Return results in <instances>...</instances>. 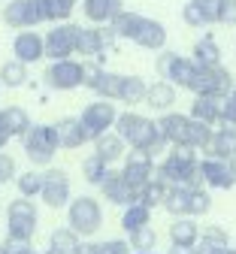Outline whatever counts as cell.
I'll list each match as a JSON object with an SVG mask.
<instances>
[{"mask_svg":"<svg viewBox=\"0 0 236 254\" xmlns=\"http://www.w3.org/2000/svg\"><path fill=\"white\" fill-rule=\"evenodd\" d=\"M27 82V64L21 61H6L3 67H0V85L6 88H21Z\"/></svg>","mask_w":236,"mask_h":254,"instance_id":"8d00e7d4","label":"cell"},{"mask_svg":"<svg viewBox=\"0 0 236 254\" xmlns=\"http://www.w3.org/2000/svg\"><path fill=\"white\" fill-rule=\"evenodd\" d=\"M55 130H58V139H61V148H79L88 142V133H85V127L79 118H61L55 124Z\"/></svg>","mask_w":236,"mask_h":254,"instance_id":"44dd1931","label":"cell"},{"mask_svg":"<svg viewBox=\"0 0 236 254\" xmlns=\"http://www.w3.org/2000/svg\"><path fill=\"white\" fill-rule=\"evenodd\" d=\"M221 121H224L221 127H233L236 130V88L221 100Z\"/></svg>","mask_w":236,"mask_h":254,"instance_id":"ee69618b","label":"cell"},{"mask_svg":"<svg viewBox=\"0 0 236 254\" xmlns=\"http://www.w3.org/2000/svg\"><path fill=\"white\" fill-rule=\"evenodd\" d=\"M155 176L166 185H182V188H203V173H200V161H197V148L191 145H176L166 161L157 164Z\"/></svg>","mask_w":236,"mask_h":254,"instance_id":"7a4b0ae2","label":"cell"},{"mask_svg":"<svg viewBox=\"0 0 236 254\" xmlns=\"http://www.w3.org/2000/svg\"><path fill=\"white\" fill-rule=\"evenodd\" d=\"M100 190H103V197L115 206H130L137 203V190H133V185L124 179V173L118 170H109V176L100 182Z\"/></svg>","mask_w":236,"mask_h":254,"instance_id":"9a60e30c","label":"cell"},{"mask_svg":"<svg viewBox=\"0 0 236 254\" xmlns=\"http://www.w3.org/2000/svg\"><path fill=\"white\" fill-rule=\"evenodd\" d=\"M230 245H227V230L221 227H206V230H200V239L197 245L191 248L194 254H224Z\"/></svg>","mask_w":236,"mask_h":254,"instance_id":"603a6c76","label":"cell"},{"mask_svg":"<svg viewBox=\"0 0 236 254\" xmlns=\"http://www.w3.org/2000/svg\"><path fill=\"white\" fill-rule=\"evenodd\" d=\"M103 224V209L94 197H76L67 212V227L76 230L79 236H94Z\"/></svg>","mask_w":236,"mask_h":254,"instance_id":"5b68a950","label":"cell"},{"mask_svg":"<svg viewBox=\"0 0 236 254\" xmlns=\"http://www.w3.org/2000/svg\"><path fill=\"white\" fill-rule=\"evenodd\" d=\"M155 157L149 154V151H140V148H130L127 154H124V167H121V173H124V179L133 185V190H137V197H140V190L155 179Z\"/></svg>","mask_w":236,"mask_h":254,"instance_id":"9c48e42d","label":"cell"},{"mask_svg":"<svg viewBox=\"0 0 236 254\" xmlns=\"http://www.w3.org/2000/svg\"><path fill=\"white\" fill-rule=\"evenodd\" d=\"M206 157H221V161H233L236 157V130L233 127H218L212 133L209 148L203 151Z\"/></svg>","mask_w":236,"mask_h":254,"instance_id":"d6986e66","label":"cell"},{"mask_svg":"<svg viewBox=\"0 0 236 254\" xmlns=\"http://www.w3.org/2000/svg\"><path fill=\"white\" fill-rule=\"evenodd\" d=\"M76 254H130V242L109 239V242H82Z\"/></svg>","mask_w":236,"mask_h":254,"instance_id":"74e56055","label":"cell"},{"mask_svg":"<svg viewBox=\"0 0 236 254\" xmlns=\"http://www.w3.org/2000/svg\"><path fill=\"white\" fill-rule=\"evenodd\" d=\"M115 34L112 27H82L79 30V55H88V58H100L103 52H112L115 49Z\"/></svg>","mask_w":236,"mask_h":254,"instance_id":"7c38bea8","label":"cell"},{"mask_svg":"<svg viewBox=\"0 0 236 254\" xmlns=\"http://www.w3.org/2000/svg\"><path fill=\"white\" fill-rule=\"evenodd\" d=\"M200 173H203V185H209L215 190H230L236 185V161L203 157L200 161Z\"/></svg>","mask_w":236,"mask_h":254,"instance_id":"8fae6325","label":"cell"},{"mask_svg":"<svg viewBox=\"0 0 236 254\" xmlns=\"http://www.w3.org/2000/svg\"><path fill=\"white\" fill-rule=\"evenodd\" d=\"M166 190H170V185L166 182H160L157 176L140 190V197H137V203H143V206H149V209H155V206H163V197H166Z\"/></svg>","mask_w":236,"mask_h":254,"instance_id":"d590c367","label":"cell"},{"mask_svg":"<svg viewBox=\"0 0 236 254\" xmlns=\"http://www.w3.org/2000/svg\"><path fill=\"white\" fill-rule=\"evenodd\" d=\"M3 112V121H6V127H9V133L12 136H24L27 130H30V115L21 109V106H6V109H0Z\"/></svg>","mask_w":236,"mask_h":254,"instance_id":"e575fe53","label":"cell"},{"mask_svg":"<svg viewBox=\"0 0 236 254\" xmlns=\"http://www.w3.org/2000/svg\"><path fill=\"white\" fill-rule=\"evenodd\" d=\"M18 173H15V161L9 154H3L0 151V185H6V182H12Z\"/></svg>","mask_w":236,"mask_h":254,"instance_id":"f6af8a7d","label":"cell"},{"mask_svg":"<svg viewBox=\"0 0 236 254\" xmlns=\"http://www.w3.org/2000/svg\"><path fill=\"white\" fill-rule=\"evenodd\" d=\"M146 103H149L152 109H160V112L173 109V103H176V85H173V82H163V79L155 82V85H149Z\"/></svg>","mask_w":236,"mask_h":254,"instance_id":"484cf974","label":"cell"},{"mask_svg":"<svg viewBox=\"0 0 236 254\" xmlns=\"http://www.w3.org/2000/svg\"><path fill=\"white\" fill-rule=\"evenodd\" d=\"M37 233V206L27 197H18L6 206V245L30 242Z\"/></svg>","mask_w":236,"mask_h":254,"instance_id":"3957f363","label":"cell"},{"mask_svg":"<svg viewBox=\"0 0 236 254\" xmlns=\"http://www.w3.org/2000/svg\"><path fill=\"white\" fill-rule=\"evenodd\" d=\"M6 248H9L12 254H40V251H37V248H33L30 242H21V245H6Z\"/></svg>","mask_w":236,"mask_h":254,"instance_id":"7dc6e473","label":"cell"},{"mask_svg":"<svg viewBox=\"0 0 236 254\" xmlns=\"http://www.w3.org/2000/svg\"><path fill=\"white\" fill-rule=\"evenodd\" d=\"M194 9L200 12V18H203V24H218V12H221V0H191Z\"/></svg>","mask_w":236,"mask_h":254,"instance_id":"b9f144b4","label":"cell"},{"mask_svg":"<svg viewBox=\"0 0 236 254\" xmlns=\"http://www.w3.org/2000/svg\"><path fill=\"white\" fill-rule=\"evenodd\" d=\"M191 58L200 64V67H218L221 64V46L215 43V37H203V40H197Z\"/></svg>","mask_w":236,"mask_h":254,"instance_id":"4dcf8cb0","label":"cell"},{"mask_svg":"<svg viewBox=\"0 0 236 254\" xmlns=\"http://www.w3.org/2000/svg\"><path fill=\"white\" fill-rule=\"evenodd\" d=\"M160 127V133L166 142H173V145H188V133H191V118L188 115H179V112H170V115H163L157 121Z\"/></svg>","mask_w":236,"mask_h":254,"instance_id":"e0dca14e","label":"cell"},{"mask_svg":"<svg viewBox=\"0 0 236 254\" xmlns=\"http://www.w3.org/2000/svg\"><path fill=\"white\" fill-rule=\"evenodd\" d=\"M137 254H152V251H137Z\"/></svg>","mask_w":236,"mask_h":254,"instance_id":"f5cc1de1","label":"cell"},{"mask_svg":"<svg viewBox=\"0 0 236 254\" xmlns=\"http://www.w3.org/2000/svg\"><path fill=\"white\" fill-rule=\"evenodd\" d=\"M3 21L15 30H30L33 24H40V6L37 0H12V3L3 9Z\"/></svg>","mask_w":236,"mask_h":254,"instance_id":"5bb4252c","label":"cell"},{"mask_svg":"<svg viewBox=\"0 0 236 254\" xmlns=\"http://www.w3.org/2000/svg\"><path fill=\"white\" fill-rule=\"evenodd\" d=\"M233 161H236V157H233Z\"/></svg>","mask_w":236,"mask_h":254,"instance_id":"db71d44e","label":"cell"},{"mask_svg":"<svg viewBox=\"0 0 236 254\" xmlns=\"http://www.w3.org/2000/svg\"><path fill=\"white\" fill-rule=\"evenodd\" d=\"M12 52H15V61L21 64H37L43 55H46V40L33 30H21L12 43Z\"/></svg>","mask_w":236,"mask_h":254,"instance_id":"2e32d148","label":"cell"},{"mask_svg":"<svg viewBox=\"0 0 236 254\" xmlns=\"http://www.w3.org/2000/svg\"><path fill=\"white\" fill-rule=\"evenodd\" d=\"M233 88H236V85H233L230 70H224L221 64H218V67H200V79H197L194 94H197V97H215V100H224Z\"/></svg>","mask_w":236,"mask_h":254,"instance_id":"30bf717a","label":"cell"},{"mask_svg":"<svg viewBox=\"0 0 236 254\" xmlns=\"http://www.w3.org/2000/svg\"><path fill=\"white\" fill-rule=\"evenodd\" d=\"M170 254H194V251H188V248H173Z\"/></svg>","mask_w":236,"mask_h":254,"instance_id":"681fc988","label":"cell"},{"mask_svg":"<svg viewBox=\"0 0 236 254\" xmlns=\"http://www.w3.org/2000/svg\"><path fill=\"white\" fill-rule=\"evenodd\" d=\"M191 118L209 124L212 130H215V127H221L224 124L221 121V100H215V97H197L194 106H191Z\"/></svg>","mask_w":236,"mask_h":254,"instance_id":"cb8c5ba5","label":"cell"},{"mask_svg":"<svg viewBox=\"0 0 236 254\" xmlns=\"http://www.w3.org/2000/svg\"><path fill=\"white\" fill-rule=\"evenodd\" d=\"M146 91H149V85H146L140 76H124V79H121V94H118V100L127 103V106H137V103L146 100Z\"/></svg>","mask_w":236,"mask_h":254,"instance_id":"d6a6232c","label":"cell"},{"mask_svg":"<svg viewBox=\"0 0 236 254\" xmlns=\"http://www.w3.org/2000/svg\"><path fill=\"white\" fill-rule=\"evenodd\" d=\"M40 197L46 200L49 209H61L70 200V179H67L64 170H46L43 173V190Z\"/></svg>","mask_w":236,"mask_h":254,"instance_id":"4fadbf2b","label":"cell"},{"mask_svg":"<svg viewBox=\"0 0 236 254\" xmlns=\"http://www.w3.org/2000/svg\"><path fill=\"white\" fill-rule=\"evenodd\" d=\"M133 43L143 46V49H152V52H160L163 43H166V27L160 21H155V18H143L140 34H137V40H133Z\"/></svg>","mask_w":236,"mask_h":254,"instance_id":"7402d4cb","label":"cell"},{"mask_svg":"<svg viewBox=\"0 0 236 254\" xmlns=\"http://www.w3.org/2000/svg\"><path fill=\"white\" fill-rule=\"evenodd\" d=\"M94 154L103 157L106 164H115L118 157L127 154V142H124L118 133H103L100 139H94Z\"/></svg>","mask_w":236,"mask_h":254,"instance_id":"4316f807","label":"cell"},{"mask_svg":"<svg viewBox=\"0 0 236 254\" xmlns=\"http://www.w3.org/2000/svg\"><path fill=\"white\" fill-rule=\"evenodd\" d=\"M121 79L124 76H118V73H100L97 76V82H94V94H97V97L100 100H118V94H121Z\"/></svg>","mask_w":236,"mask_h":254,"instance_id":"836d02e7","label":"cell"},{"mask_svg":"<svg viewBox=\"0 0 236 254\" xmlns=\"http://www.w3.org/2000/svg\"><path fill=\"white\" fill-rule=\"evenodd\" d=\"M82 173H85V182L100 185V182H103V179L109 176V164L103 161V157L91 154V157H85V161H82Z\"/></svg>","mask_w":236,"mask_h":254,"instance_id":"f35d334b","label":"cell"},{"mask_svg":"<svg viewBox=\"0 0 236 254\" xmlns=\"http://www.w3.org/2000/svg\"><path fill=\"white\" fill-rule=\"evenodd\" d=\"M21 142H24L27 161H30V164H37V167L52 164V157H55L58 148H61V139H58L55 124H33L30 130L21 136Z\"/></svg>","mask_w":236,"mask_h":254,"instance_id":"277c9868","label":"cell"},{"mask_svg":"<svg viewBox=\"0 0 236 254\" xmlns=\"http://www.w3.org/2000/svg\"><path fill=\"white\" fill-rule=\"evenodd\" d=\"M79 24H55L49 34H46V58L52 61H64V58H70L76 55L79 49Z\"/></svg>","mask_w":236,"mask_h":254,"instance_id":"ba28073f","label":"cell"},{"mask_svg":"<svg viewBox=\"0 0 236 254\" xmlns=\"http://www.w3.org/2000/svg\"><path fill=\"white\" fill-rule=\"evenodd\" d=\"M218 24H236V0H221Z\"/></svg>","mask_w":236,"mask_h":254,"instance_id":"bcb514c9","label":"cell"},{"mask_svg":"<svg viewBox=\"0 0 236 254\" xmlns=\"http://www.w3.org/2000/svg\"><path fill=\"white\" fill-rule=\"evenodd\" d=\"M0 254H12V251L6 248V242H3V245H0Z\"/></svg>","mask_w":236,"mask_h":254,"instance_id":"f907efd6","label":"cell"},{"mask_svg":"<svg viewBox=\"0 0 236 254\" xmlns=\"http://www.w3.org/2000/svg\"><path fill=\"white\" fill-rule=\"evenodd\" d=\"M143 18L146 15H140V12H130V9H121L115 18H112V34L118 37V40H137V34H140V24H143Z\"/></svg>","mask_w":236,"mask_h":254,"instance_id":"83f0119b","label":"cell"},{"mask_svg":"<svg viewBox=\"0 0 236 254\" xmlns=\"http://www.w3.org/2000/svg\"><path fill=\"white\" fill-rule=\"evenodd\" d=\"M209 209H212V197H209V190H203V188H191L188 218H200V215H206Z\"/></svg>","mask_w":236,"mask_h":254,"instance_id":"60d3db41","label":"cell"},{"mask_svg":"<svg viewBox=\"0 0 236 254\" xmlns=\"http://www.w3.org/2000/svg\"><path fill=\"white\" fill-rule=\"evenodd\" d=\"M12 139V133H9V127H6V121H3V112H0V148H3L6 142Z\"/></svg>","mask_w":236,"mask_h":254,"instance_id":"c3c4849f","label":"cell"},{"mask_svg":"<svg viewBox=\"0 0 236 254\" xmlns=\"http://www.w3.org/2000/svg\"><path fill=\"white\" fill-rule=\"evenodd\" d=\"M15 185H18V197H40V190H43V173H21L18 179H15Z\"/></svg>","mask_w":236,"mask_h":254,"instance_id":"ab89813d","label":"cell"},{"mask_svg":"<svg viewBox=\"0 0 236 254\" xmlns=\"http://www.w3.org/2000/svg\"><path fill=\"white\" fill-rule=\"evenodd\" d=\"M115 133L130 145V148H140V151H149L152 157H157L163 148H166V139L160 133L157 121L152 118H143L137 112H121L115 118Z\"/></svg>","mask_w":236,"mask_h":254,"instance_id":"6da1fadb","label":"cell"},{"mask_svg":"<svg viewBox=\"0 0 236 254\" xmlns=\"http://www.w3.org/2000/svg\"><path fill=\"white\" fill-rule=\"evenodd\" d=\"M188 200H191V188L170 185V190H166V197H163V209L176 218H188Z\"/></svg>","mask_w":236,"mask_h":254,"instance_id":"1f68e13d","label":"cell"},{"mask_svg":"<svg viewBox=\"0 0 236 254\" xmlns=\"http://www.w3.org/2000/svg\"><path fill=\"white\" fill-rule=\"evenodd\" d=\"M149 221H152V209L143 206V203H130L124 206V215H121V227L127 233H137L143 227H149Z\"/></svg>","mask_w":236,"mask_h":254,"instance_id":"f546056e","label":"cell"},{"mask_svg":"<svg viewBox=\"0 0 236 254\" xmlns=\"http://www.w3.org/2000/svg\"><path fill=\"white\" fill-rule=\"evenodd\" d=\"M37 6H40V18H43V21L64 24L67 18H70L76 0H37Z\"/></svg>","mask_w":236,"mask_h":254,"instance_id":"f1b7e54d","label":"cell"},{"mask_svg":"<svg viewBox=\"0 0 236 254\" xmlns=\"http://www.w3.org/2000/svg\"><path fill=\"white\" fill-rule=\"evenodd\" d=\"M43 82L55 91H73L85 85V64L64 58V61H52V67L43 73Z\"/></svg>","mask_w":236,"mask_h":254,"instance_id":"8992f818","label":"cell"},{"mask_svg":"<svg viewBox=\"0 0 236 254\" xmlns=\"http://www.w3.org/2000/svg\"><path fill=\"white\" fill-rule=\"evenodd\" d=\"M0 88H3V85H0Z\"/></svg>","mask_w":236,"mask_h":254,"instance_id":"11a10c76","label":"cell"},{"mask_svg":"<svg viewBox=\"0 0 236 254\" xmlns=\"http://www.w3.org/2000/svg\"><path fill=\"white\" fill-rule=\"evenodd\" d=\"M200 239V224H194V218H176L170 224V242L173 248H194Z\"/></svg>","mask_w":236,"mask_h":254,"instance_id":"ffe728a7","label":"cell"},{"mask_svg":"<svg viewBox=\"0 0 236 254\" xmlns=\"http://www.w3.org/2000/svg\"><path fill=\"white\" fill-rule=\"evenodd\" d=\"M155 230L152 227H143V230H137V233H127V242H130V248H137V251H152L155 248Z\"/></svg>","mask_w":236,"mask_h":254,"instance_id":"7bdbcfd3","label":"cell"},{"mask_svg":"<svg viewBox=\"0 0 236 254\" xmlns=\"http://www.w3.org/2000/svg\"><path fill=\"white\" fill-rule=\"evenodd\" d=\"M224 254H236V248H227V251H224Z\"/></svg>","mask_w":236,"mask_h":254,"instance_id":"816d5d0a","label":"cell"},{"mask_svg":"<svg viewBox=\"0 0 236 254\" xmlns=\"http://www.w3.org/2000/svg\"><path fill=\"white\" fill-rule=\"evenodd\" d=\"M121 6H124V0H85L82 12H85L88 21L103 27V24H112V18L121 12Z\"/></svg>","mask_w":236,"mask_h":254,"instance_id":"ac0fdd59","label":"cell"},{"mask_svg":"<svg viewBox=\"0 0 236 254\" xmlns=\"http://www.w3.org/2000/svg\"><path fill=\"white\" fill-rule=\"evenodd\" d=\"M115 118H118V112H115V106H112L109 100L88 103V106L82 109V115H79V121H82V127H85L88 139H100L103 133H109V127H115Z\"/></svg>","mask_w":236,"mask_h":254,"instance_id":"52a82bcc","label":"cell"},{"mask_svg":"<svg viewBox=\"0 0 236 254\" xmlns=\"http://www.w3.org/2000/svg\"><path fill=\"white\" fill-rule=\"evenodd\" d=\"M82 245V236L70 227H58L52 236H49V248L46 254H76Z\"/></svg>","mask_w":236,"mask_h":254,"instance_id":"d4e9b609","label":"cell"}]
</instances>
